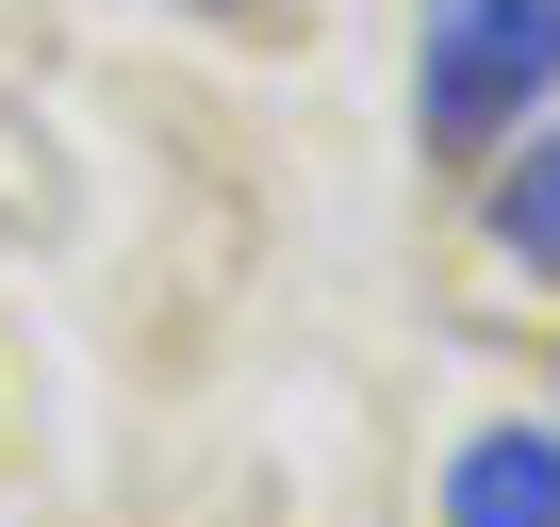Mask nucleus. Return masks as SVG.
Masks as SVG:
<instances>
[{
  "instance_id": "nucleus-4",
  "label": "nucleus",
  "mask_w": 560,
  "mask_h": 527,
  "mask_svg": "<svg viewBox=\"0 0 560 527\" xmlns=\"http://www.w3.org/2000/svg\"><path fill=\"white\" fill-rule=\"evenodd\" d=\"M198 17H264V0H198Z\"/></svg>"
},
{
  "instance_id": "nucleus-1",
  "label": "nucleus",
  "mask_w": 560,
  "mask_h": 527,
  "mask_svg": "<svg viewBox=\"0 0 560 527\" xmlns=\"http://www.w3.org/2000/svg\"><path fill=\"white\" fill-rule=\"evenodd\" d=\"M544 83H560V0H429V67H412L429 149H494V132H527Z\"/></svg>"
},
{
  "instance_id": "nucleus-2",
  "label": "nucleus",
  "mask_w": 560,
  "mask_h": 527,
  "mask_svg": "<svg viewBox=\"0 0 560 527\" xmlns=\"http://www.w3.org/2000/svg\"><path fill=\"white\" fill-rule=\"evenodd\" d=\"M445 527H560V429H478L445 461Z\"/></svg>"
},
{
  "instance_id": "nucleus-3",
  "label": "nucleus",
  "mask_w": 560,
  "mask_h": 527,
  "mask_svg": "<svg viewBox=\"0 0 560 527\" xmlns=\"http://www.w3.org/2000/svg\"><path fill=\"white\" fill-rule=\"evenodd\" d=\"M494 231H511V264H544V281H560V132H544V149H511Z\"/></svg>"
}]
</instances>
